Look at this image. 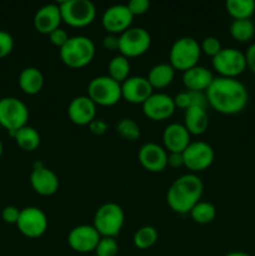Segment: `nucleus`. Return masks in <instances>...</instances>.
I'll return each instance as SVG.
<instances>
[{
    "label": "nucleus",
    "mask_w": 255,
    "mask_h": 256,
    "mask_svg": "<svg viewBox=\"0 0 255 256\" xmlns=\"http://www.w3.org/2000/svg\"><path fill=\"white\" fill-rule=\"evenodd\" d=\"M2 152H4V145H2V140H0V158H2Z\"/></svg>",
    "instance_id": "nucleus-46"
},
{
    "label": "nucleus",
    "mask_w": 255,
    "mask_h": 256,
    "mask_svg": "<svg viewBox=\"0 0 255 256\" xmlns=\"http://www.w3.org/2000/svg\"><path fill=\"white\" fill-rule=\"evenodd\" d=\"M158 238H159L158 230L154 226L145 225V226H142L135 232L132 242H134V245L138 249L146 250L154 246L155 242H158Z\"/></svg>",
    "instance_id": "nucleus-31"
},
{
    "label": "nucleus",
    "mask_w": 255,
    "mask_h": 256,
    "mask_svg": "<svg viewBox=\"0 0 255 256\" xmlns=\"http://www.w3.org/2000/svg\"><path fill=\"white\" fill-rule=\"evenodd\" d=\"M94 252L96 256H118L119 244L115 238H102Z\"/></svg>",
    "instance_id": "nucleus-33"
},
{
    "label": "nucleus",
    "mask_w": 255,
    "mask_h": 256,
    "mask_svg": "<svg viewBox=\"0 0 255 256\" xmlns=\"http://www.w3.org/2000/svg\"><path fill=\"white\" fill-rule=\"evenodd\" d=\"M48 216L40 208L26 206L20 210L19 220L16 222L18 230L29 239H38L46 232Z\"/></svg>",
    "instance_id": "nucleus-11"
},
{
    "label": "nucleus",
    "mask_w": 255,
    "mask_h": 256,
    "mask_svg": "<svg viewBox=\"0 0 255 256\" xmlns=\"http://www.w3.org/2000/svg\"><path fill=\"white\" fill-rule=\"evenodd\" d=\"M204 184L194 172L184 174L175 179L166 192V204L178 214H189L202 200Z\"/></svg>",
    "instance_id": "nucleus-2"
},
{
    "label": "nucleus",
    "mask_w": 255,
    "mask_h": 256,
    "mask_svg": "<svg viewBox=\"0 0 255 256\" xmlns=\"http://www.w3.org/2000/svg\"><path fill=\"white\" fill-rule=\"evenodd\" d=\"M68 116L75 125L88 126L96 119V105L88 95L75 96L68 105Z\"/></svg>",
    "instance_id": "nucleus-18"
},
{
    "label": "nucleus",
    "mask_w": 255,
    "mask_h": 256,
    "mask_svg": "<svg viewBox=\"0 0 255 256\" xmlns=\"http://www.w3.org/2000/svg\"><path fill=\"white\" fill-rule=\"evenodd\" d=\"M174 104L175 108H179V109L182 110H186L192 106V102H190V94L189 92H178L174 98Z\"/></svg>",
    "instance_id": "nucleus-40"
},
{
    "label": "nucleus",
    "mask_w": 255,
    "mask_h": 256,
    "mask_svg": "<svg viewBox=\"0 0 255 256\" xmlns=\"http://www.w3.org/2000/svg\"><path fill=\"white\" fill-rule=\"evenodd\" d=\"M192 219L194 220L196 224L206 225L210 224L216 218V208L209 202H202L200 200L196 205L189 212Z\"/></svg>",
    "instance_id": "nucleus-30"
},
{
    "label": "nucleus",
    "mask_w": 255,
    "mask_h": 256,
    "mask_svg": "<svg viewBox=\"0 0 255 256\" xmlns=\"http://www.w3.org/2000/svg\"><path fill=\"white\" fill-rule=\"evenodd\" d=\"M134 15L126 4H115L108 8L102 15V25L108 34L120 35L132 28Z\"/></svg>",
    "instance_id": "nucleus-13"
},
{
    "label": "nucleus",
    "mask_w": 255,
    "mask_h": 256,
    "mask_svg": "<svg viewBox=\"0 0 255 256\" xmlns=\"http://www.w3.org/2000/svg\"><path fill=\"white\" fill-rule=\"evenodd\" d=\"M95 52V44L89 36L75 35L70 36L64 46L60 48L59 56L66 66L80 69L92 62Z\"/></svg>",
    "instance_id": "nucleus-3"
},
{
    "label": "nucleus",
    "mask_w": 255,
    "mask_h": 256,
    "mask_svg": "<svg viewBox=\"0 0 255 256\" xmlns=\"http://www.w3.org/2000/svg\"><path fill=\"white\" fill-rule=\"evenodd\" d=\"M168 166L182 168L184 166L182 152H168Z\"/></svg>",
    "instance_id": "nucleus-43"
},
{
    "label": "nucleus",
    "mask_w": 255,
    "mask_h": 256,
    "mask_svg": "<svg viewBox=\"0 0 255 256\" xmlns=\"http://www.w3.org/2000/svg\"><path fill=\"white\" fill-rule=\"evenodd\" d=\"M152 92L154 89L145 76H129L122 82V96L132 104L142 105Z\"/></svg>",
    "instance_id": "nucleus-19"
},
{
    "label": "nucleus",
    "mask_w": 255,
    "mask_h": 256,
    "mask_svg": "<svg viewBox=\"0 0 255 256\" xmlns=\"http://www.w3.org/2000/svg\"><path fill=\"white\" fill-rule=\"evenodd\" d=\"M62 22L72 28H84L96 16V8L90 0H64L59 2Z\"/></svg>",
    "instance_id": "nucleus-7"
},
{
    "label": "nucleus",
    "mask_w": 255,
    "mask_h": 256,
    "mask_svg": "<svg viewBox=\"0 0 255 256\" xmlns=\"http://www.w3.org/2000/svg\"><path fill=\"white\" fill-rule=\"evenodd\" d=\"M125 214L116 202H105L98 208L92 219V226L102 238H116L124 226Z\"/></svg>",
    "instance_id": "nucleus-5"
},
{
    "label": "nucleus",
    "mask_w": 255,
    "mask_h": 256,
    "mask_svg": "<svg viewBox=\"0 0 255 256\" xmlns=\"http://www.w3.org/2000/svg\"><path fill=\"white\" fill-rule=\"evenodd\" d=\"M230 35L239 42H248L254 38L255 25L250 19L232 20L229 28Z\"/></svg>",
    "instance_id": "nucleus-29"
},
{
    "label": "nucleus",
    "mask_w": 255,
    "mask_h": 256,
    "mask_svg": "<svg viewBox=\"0 0 255 256\" xmlns=\"http://www.w3.org/2000/svg\"><path fill=\"white\" fill-rule=\"evenodd\" d=\"M18 84L25 94L36 95L44 86V75L42 70L35 66L24 68L18 78Z\"/></svg>",
    "instance_id": "nucleus-23"
},
{
    "label": "nucleus",
    "mask_w": 255,
    "mask_h": 256,
    "mask_svg": "<svg viewBox=\"0 0 255 256\" xmlns=\"http://www.w3.org/2000/svg\"><path fill=\"white\" fill-rule=\"evenodd\" d=\"M212 65L219 76L232 79H238L248 69L245 54L235 48H222L212 59Z\"/></svg>",
    "instance_id": "nucleus-9"
},
{
    "label": "nucleus",
    "mask_w": 255,
    "mask_h": 256,
    "mask_svg": "<svg viewBox=\"0 0 255 256\" xmlns=\"http://www.w3.org/2000/svg\"><path fill=\"white\" fill-rule=\"evenodd\" d=\"M142 112L146 118L154 122L166 120L174 114V99L165 92H152V96L142 105Z\"/></svg>",
    "instance_id": "nucleus-16"
},
{
    "label": "nucleus",
    "mask_w": 255,
    "mask_h": 256,
    "mask_svg": "<svg viewBox=\"0 0 255 256\" xmlns=\"http://www.w3.org/2000/svg\"><path fill=\"white\" fill-rule=\"evenodd\" d=\"M30 185L36 194L42 196H52L59 190V178L52 169L42 162H35L30 174Z\"/></svg>",
    "instance_id": "nucleus-15"
},
{
    "label": "nucleus",
    "mask_w": 255,
    "mask_h": 256,
    "mask_svg": "<svg viewBox=\"0 0 255 256\" xmlns=\"http://www.w3.org/2000/svg\"><path fill=\"white\" fill-rule=\"evenodd\" d=\"M88 128H89V130L92 134L102 135L106 132L108 124L102 119H94L89 125H88Z\"/></svg>",
    "instance_id": "nucleus-42"
},
{
    "label": "nucleus",
    "mask_w": 255,
    "mask_h": 256,
    "mask_svg": "<svg viewBox=\"0 0 255 256\" xmlns=\"http://www.w3.org/2000/svg\"><path fill=\"white\" fill-rule=\"evenodd\" d=\"M176 70L169 62H159L149 70L148 80L152 89H164L172 82Z\"/></svg>",
    "instance_id": "nucleus-25"
},
{
    "label": "nucleus",
    "mask_w": 255,
    "mask_h": 256,
    "mask_svg": "<svg viewBox=\"0 0 255 256\" xmlns=\"http://www.w3.org/2000/svg\"><path fill=\"white\" fill-rule=\"evenodd\" d=\"M208 104L224 115L242 112L249 102L246 86L240 80L232 78H214L206 92Z\"/></svg>",
    "instance_id": "nucleus-1"
},
{
    "label": "nucleus",
    "mask_w": 255,
    "mask_h": 256,
    "mask_svg": "<svg viewBox=\"0 0 255 256\" xmlns=\"http://www.w3.org/2000/svg\"><path fill=\"white\" fill-rule=\"evenodd\" d=\"M138 160L148 172H162L168 166V152L156 142H145L138 152Z\"/></svg>",
    "instance_id": "nucleus-17"
},
{
    "label": "nucleus",
    "mask_w": 255,
    "mask_h": 256,
    "mask_svg": "<svg viewBox=\"0 0 255 256\" xmlns=\"http://www.w3.org/2000/svg\"><path fill=\"white\" fill-rule=\"evenodd\" d=\"M245 54V59H246V66L249 68L250 72L255 74V42L249 45Z\"/></svg>",
    "instance_id": "nucleus-44"
},
{
    "label": "nucleus",
    "mask_w": 255,
    "mask_h": 256,
    "mask_svg": "<svg viewBox=\"0 0 255 256\" xmlns=\"http://www.w3.org/2000/svg\"><path fill=\"white\" fill-rule=\"evenodd\" d=\"M200 48H202V52H204L205 55L212 56V59L222 49V42H220V40L215 36H206L205 39H202Z\"/></svg>",
    "instance_id": "nucleus-34"
},
{
    "label": "nucleus",
    "mask_w": 255,
    "mask_h": 256,
    "mask_svg": "<svg viewBox=\"0 0 255 256\" xmlns=\"http://www.w3.org/2000/svg\"><path fill=\"white\" fill-rule=\"evenodd\" d=\"M115 130H116L120 138L128 140V142H135L142 135L139 124L135 120L130 119V118H124V119L120 120L116 126H115Z\"/></svg>",
    "instance_id": "nucleus-32"
},
{
    "label": "nucleus",
    "mask_w": 255,
    "mask_h": 256,
    "mask_svg": "<svg viewBox=\"0 0 255 256\" xmlns=\"http://www.w3.org/2000/svg\"><path fill=\"white\" fill-rule=\"evenodd\" d=\"M184 126L190 135H202L209 128V116L204 108L192 106L185 110Z\"/></svg>",
    "instance_id": "nucleus-24"
},
{
    "label": "nucleus",
    "mask_w": 255,
    "mask_h": 256,
    "mask_svg": "<svg viewBox=\"0 0 255 256\" xmlns=\"http://www.w3.org/2000/svg\"><path fill=\"white\" fill-rule=\"evenodd\" d=\"M102 46L110 52L119 50V35L106 34L102 38Z\"/></svg>",
    "instance_id": "nucleus-41"
},
{
    "label": "nucleus",
    "mask_w": 255,
    "mask_h": 256,
    "mask_svg": "<svg viewBox=\"0 0 255 256\" xmlns=\"http://www.w3.org/2000/svg\"><path fill=\"white\" fill-rule=\"evenodd\" d=\"M62 22V19L59 4H52V2L39 8L32 19L35 30L44 35H49L55 29L60 28Z\"/></svg>",
    "instance_id": "nucleus-20"
},
{
    "label": "nucleus",
    "mask_w": 255,
    "mask_h": 256,
    "mask_svg": "<svg viewBox=\"0 0 255 256\" xmlns=\"http://www.w3.org/2000/svg\"><path fill=\"white\" fill-rule=\"evenodd\" d=\"M182 158H184V166L195 174V172H204L212 166L215 152L212 145L198 140L188 145L186 149L182 152Z\"/></svg>",
    "instance_id": "nucleus-12"
},
{
    "label": "nucleus",
    "mask_w": 255,
    "mask_h": 256,
    "mask_svg": "<svg viewBox=\"0 0 255 256\" xmlns=\"http://www.w3.org/2000/svg\"><path fill=\"white\" fill-rule=\"evenodd\" d=\"M88 96L100 106H112L122 99V84L109 75L94 78L88 84Z\"/></svg>",
    "instance_id": "nucleus-8"
},
{
    "label": "nucleus",
    "mask_w": 255,
    "mask_h": 256,
    "mask_svg": "<svg viewBox=\"0 0 255 256\" xmlns=\"http://www.w3.org/2000/svg\"><path fill=\"white\" fill-rule=\"evenodd\" d=\"M69 35H68V32H65L62 28H58V29H55L54 32H52L49 34V39H50V42H52V45H55V46H58L60 49L62 46H64L65 42L69 40Z\"/></svg>",
    "instance_id": "nucleus-36"
},
{
    "label": "nucleus",
    "mask_w": 255,
    "mask_h": 256,
    "mask_svg": "<svg viewBox=\"0 0 255 256\" xmlns=\"http://www.w3.org/2000/svg\"><path fill=\"white\" fill-rule=\"evenodd\" d=\"M192 142V135L184 124L172 122L162 132V144L168 152H182Z\"/></svg>",
    "instance_id": "nucleus-21"
},
{
    "label": "nucleus",
    "mask_w": 255,
    "mask_h": 256,
    "mask_svg": "<svg viewBox=\"0 0 255 256\" xmlns=\"http://www.w3.org/2000/svg\"><path fill=\"white\" fill-rule=\"evenodd\" d=\"M100 239L102 236L92 225L82 224L70 230L68 234V245L74 252L88 254V252H95Z\"/></svg>",
    "instance_id": "nucleus-14"
},
{
    "label": "nucleus",
    "mask_w": 255,
    "mask_h": 256,
    "mask_svg": "<svg viewBox=\"0 0 255 256\" xmlns=\"http://www.w3.org/2000/svg\"><path fill=\"white\" fill-rule=\"evenodd\" d=\"M12 136L14 138L18 146L28 152L36 150L40 146V142H42V138H40L38 130L35 128L29 126V125H25L24 128L15 132Z\"/></svg>",
    "instance_id": "nucleus-26"
},
{
    "label": "nucleus",
    "mask_w": 255,
    "mask_h": 256,
    "mask_svg": "<svg viewBox=\"0 0 255 256\" xmlns=\"http://www.w3.org/2000/svg\"><path fill=\"white\" fill-rule=\"evenodd\" d=\"M152 36L144 28L132 26L119 35V52L125 58L142 56L150 49Z\"/></svg>",
    "instance_id": "nucleus-10"
},
{
    "label": "nucleus",
    "mask_w": 255,
    "mask_h": 256,
    "mask_svg": "<svg viewBox=\"0 0 255 256\" xmlns=\"http://www.w3.org/2000/svg\"><path fill=\"white\" fill-rule=\"evenodd\" d=\"M202 56L200 42L192 36L179 38L172 42L169 52V64L179 72H186L196 66Z\"/></svg>",
    "instance_id": "nucleus-4"
},
{
    "label": "nucleus",
    "mask_w": 255,
    "mask_h": 256,
    "mask_svg": "<svg viewBox=\"0 0 255 256\" xmlns=\"http://www.w3.org/2000/svg\"><path fill=\"white\" fill-rule=\"evenodd\" d=\"M108 72L112 79L118 82H124L130 76V62L128 58L119 54L112 58V60L108 64Z\"/></svg>",
    "instance_id": "nucleus-28"
},
{
    "label": "nucleus",
    "mask_w": 255,
    "mask_h": 256,
    "mask_svg": "<svg viewBox=\"0 0 255 256\" xmlns=\"http://www.w3.org/2000/svg\"><path fill=\"white\" fill-rule=\"evenodd\" d=\"M14 49V38L10 32L0 30V59L8 56Z\"/></svg>",
    "instance_id": "nucleus-35"
},
{
    "label": "nucleus",
    "mask_w": 255,
    "mask_h": 256,
    "mask_svg": "<svg viewBox=\"0 0 255 256\" xmlns=\"http://www.w3.org/2000/svg\"><path fill=\"white\" fill-rule=\"evenodd\" d=\"M190 94V102H192V106H199L206 109L208 104V98L206 92H190L188 90ZM190 106V108H192Z\"/></svg>",
    "instance_id": "nucleus-39"
},
{
    "label": "nucleus",
    "mask_w": 255,
    "mask_h": 256,
    "mask_svg": "<svg viewBox=\"0 0 255 256\" xmlns=\"http://www.w3.org/2000/svg\"><path fill=\"white\" fill-rule=\"evenodd\" d=\"M225 8L234 20L250 19L255 12L254 0H228Z\"/></svg>",
    "instance_id": "nucleus-27"
},
{
    "label": "nucleus",
    "mask_w": 255,
    "mask_h": 256,
    "mask_svg": "<svg viewBox=\"0 0 255 256\" xmlns=\"http://www.w3.org/2000/svg\"><path fill=\"white\" fill-rule=\"evenodd\" d=\"M126 5L134 16L145 14L150 8V2L148 0H130Z\"/></svg>",
    "instance_id": "nucleus-37"
},
{
    "label": "nucleus",
    "mask_w": 255,
    "mask_h": 256,
    "mask_svg": "<svg viewBox=\"0 0 255 256\" xmlns=\"http://www.w3.org/2000/svg\"><path fill=\"white\" fill-rule=\"evenodd\" d=\"M224 256H252V255L244 252H228V254Z\"/></svg>",
    "instance_id": "nucleus-45"
},
{
    "label": "nucleus",
    "mask_w": 255,
    "mask_h": 256,
    "mask_svg": "<svg viewBox=\"0 0 255 256\" xmlns=\"http://www.w3.org/2000/svg\"><path fill=\"white\" fill-rule=\"evenodd\" d=\"M19 215H20V209H18L16 206H12V205L5 206L2 212V218L6 224L16 225L18 220H19Z\"/></svg>",
    "instance_id": "nucleus-38"
},
{
    "label": "nucleus",
    "mask_w": 255,
    "mask_h": 256,
    "mask_svg": "<svg viewBox=\"0 0 255 256\" xmlns=\"http://www.w3.org/2000/svg\"><path fill=\"white\" fill-rule=\"evenodd\" d=\"M29 109L22 100L15 96H5L0 99V125L14 134L28 125Z\"/></svg>",
    "instance_id": "nucleus-6"
},
{
    "label": "nucleus",
    "mask_w": 255,
    "mask_h": 256,
    "mask_svg": "<svg viewBox=\"0 0 255 256\" xmlns=\"http://www.w3.org/2000/svg\"><path fill=\"white\" fill-rule=\"evenodd\" d=\"M214 78L212 70L196 65L182 72V84L190 92H206Z\"/></svg>",
    "instance_id": "nucleus-22"
}]
</instances>
